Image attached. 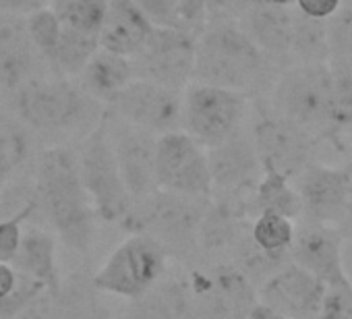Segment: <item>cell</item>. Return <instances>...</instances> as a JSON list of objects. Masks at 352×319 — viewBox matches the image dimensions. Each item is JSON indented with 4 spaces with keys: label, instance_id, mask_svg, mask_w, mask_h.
<instances>
[{
    "label": "cell",
    "instance_id": "obj_1",
    "mask_svg": "<svg viewBox=\"0 0 352 319\" xmlns=\"http://www.w3.org/2000/svg\"><path fill=\"white\" fill-rule=\"evenodd\" d=\"M38 210L54 236L73 251H87L96 232V212L83 189L77 153L69 145L42 149L32 168Z\"/></svg>",
    "mask_w": 352,
    "mask_h": 319
},
{
    "label": "cell",
    "instance_id": "obj_2",
    "mask_svg": "<svg viewBox=\"0 0 352 319\" xmlns=\"http://www.w3.org/2000/svg\"><path fill=\"white\" fill-rule=\"evenodd\" d=\"M280 69L247 38L232 17H212L197 38L193 81L241 91H270Z\"/></svg>",
    "mask_w": 352,
    "mask_h": 319
},
{
    "label": "cell",
    "instance_id": "obj_3",
    "mask_svg": "<svg viewBox=\"0 0 352 319\" xmlns=\"http://www.w3.org/2000/svg\"><path fill=\"white\" fill-rule=\"evenodd\" d=\"M5 100L32 133L44 137L89 133L106 110L75 79L56 73L30 81Z\"/></svg>",
    "mask_w": 352,
    "mask_h": 319
},
{
    "label": "cell",
    "instance_id": "obj_4",
    "mask_svg": "<svg viewBox=\"0 0 352 319\" xmlns=\"http://www.w3.org/2000/svg\"><path fill=\"white\" fill-rule=\"evenodd\" d=\"M267 96V108L276 116L292 122L317 141H340L331 120L329 63L288 65L276 75Z\"/></svg>",
    "mask_w": 352,
    "mask_h": 319
},
{
    "label": "cell",
    "instance_id": "obj_5",
    "mask_svg": "<svg viewBox=\"0 0 352 319\" xmlns=\"http://www.w3.org/2000/svg\"><path fill=\"white\" fill-rule=\"evenodd\" d=\"M212 197H187L170 191H153L133 206L122 224L133 232L155 239L168 257L187 259L199 251V226Z\"/></svg>",
    "mask_w": 352,
    "mask_h": 319
},
{
    "label": "cell",
    "instance_id": "obj_6",
    "mask_svg": "<svg viewBox=\"0 0 352 319\" xmlns=\"http://www.w3.org/2000/svg\"><path fill=\"white\" fill-rule=\"evenodd\" d=\"M75 153L79 177L85 193L89 195L96 218L108 224L124 222L133 210V199L122 183L116 157L106 133L104 116L87 135H83V141L79 149H75Z\"/></svg>",
    "mask_w": 352,
    "mask_h": 319
},
{
    "label": "cell",
    "instance_id": "obj_7",
    "mask_svg": "<svg viewBox=\"0 0 352 319\" xmlns=\"http://www.w3.org/2000/svg\"><path fill=\"white\" fill-rule=\"evenodd\" d=\"M168 259V253L155 239L131 232L91 276V288L135 300L166 274Z\"/></svg>",
    "mask_w": 352,
    "mask_h": 319
},
{
    "label": "cell",
    "instance_id": "obj_8",
    "mask_svg": "<svg viewBox=\"0 0 352 319\" xmlns=\"http://www.w3.org/2000/svg\"><path fill=\"white\" fill-rule=\"evenodd\" d=\"M249 96L191 81L183 89L181 131L201 147H216L245 129Z\"/></svg>",
    "mask_w": 352,
    "mask_h": 319
},
{
    "label": "cell",
    "instance_id": "obj_9",
    "mask_svg": "<svg viewBox=\"0 0 352 319\" xmlns=\"http://www.w3.org/2000/svg\"><path fill=\"white\" fill-rule=\"evenodd\" d=\"M193 319H249L257 286L230 261L197 267L187 278Z\"/></svg>",
    "mask_w": 352,
    "mask_h": 319
},
{
    "label": "cell",
    "instance_id": "obj_10",
    "mask_svg": "<svg viewBox=\"0 0 352 319\" xmlns=\"http://www.w3.org/2000/svg\"><path fill=\"white\" fill-rule=\"evenodd\" d=\"M155 187L187 197H212L208 149L183 131L157 137L155 143Z\"/></svg>",
    "mask_w": 352,
    "mask_h": 319
},
{
    "label": "cell",
    "instance_id": "obj_11",
    "mask_svg": "<svg viewBox=\"0 0 352 319\" xmlns=\"http://www.w3.org/2000/svg\"><path fill=\"white\" fill-rule=\"evenodd\" d=\"M197 38L174 30L153 28L143 48L131 58L135 79L183 91L193 81Z\"/></svg>",
    "mask_w": 352,
    "mask_h": 319
},
{
    "label": "cell",
    "instance_id": "obj_12",
    "mask_svg": "<svg viewBox=\"0 0 352 319\" xmlns=\"http://www.w3.org/2000/svg\"><path fill=\"white\" fill-rule=\"evenodd\" d=\"M249 133L263 173H276L294 181L313 162L317 139L276 116L270 108L257 114Z\"/></svg>",
    "mask_w": 352,
    "mask_h": 319
},
{
    "label": "cell",
    "instance_id": "obj_13",
    "mask_svg": "<svg viewBox=\"0 0 352 319\" xmlns=\"http://www.w3.org/2000/svg\"><path fill=\"white\" fill-rule=\"evenodd\" d=\"M106 110L120 120L160 137L172 131H181L183 91L143 79H133L114 96Z\"/></svg>",
    "mask_w": 352,
    "mask_h": 319
},
{
    "label": "cell",
    "instance_id": "obj_14",
    "mask_svg": "<svg viewBox=\"0 0 352 319\" xmlns=\"http://www.w3.org/2000/svg\"><path fill=\"white\" fill-rule=\"evenodd\" d=\"M106 133L116 157V164L122 177V183L133 199V206L147 199L155 187V143L157 135L133 126L118 116L104 112Z\"/></svg>",
    "mask_w": 352,
    "mask_h": 319
},
{
    "label": "cell",
    "instance_id": "obj_15",
    "mask_svg": "<svg viewBox=\"0 0 352 319\" xmlns=\"http://www.w3.org/2000/svg\"><path fill=\"white\" fill-rule=\"evenodd\" d=\"M302 206V220L340 226L350 195V166L336 168L311 162L294 181Z\"/></svg>",
    "mask_w": 352,
    "mask_h": 319
},
{
    "label": "cell",
    "instance_id": "obj_16",
    "mask_svg": "<svg viewBox=\"0 0 352 319\" xmlns=\"http://www.w3.org/2000/svg\"><path fill=\"white\" fill-rule=\"evenodd\" d=\"M208 164L214 189L212 195L247 197L263 177L249 129H243L228 141L210 147Z\"/></svg>",
    "mask_w": 352,
    "mask_h": 319
},
{
    "label": "cell",
    "instance_id": "obj_17",
    "mask_svg": "<svg viewBox=\"0 0 352 319\" xmlns=\"http://www.w3.org/2000/svg\"><path fill=\"white\" fill-rule=\"evenodd\" d=\"M325 290L323 282L288 261L257 286V298L290 319H317Z\"/></svg>",
    "mask_w": 352,
    "mask_h": 319
},
{
    "label": "cell",
    "instance_id": "obj_18",
    "mask_svg": "<svg viewBox=\"0 0 352 319\" xmlns=\"http://www.w3.org/2000/svg\"><path fill=\"white\" fill-rule=\"evenodd\" d=\"M54 73L34 46L25 17L0 13V94L5 98L30 81Z\"/></svg>",
    "mask_w": 352,
    "mask_h": 319
},
{
    "label": "cell",
    "instance_id": "obj_19",
    "mask_svg": "<svg viewBox=\"0 0 352 319\" xmlns=\"http://www.w3.org/2000/svg\"><path fill=\"white\" fill-rule=\"evenodd\" d=\"M344 232L340 226L302 222L294 230L290 261L307 270L327 288L348 282L342 263Z\"/></svg>",
    "mask_w": 352,
    "mask_h": 319
},
{
    "label": "cell",
    "instance_id": "obj_20",
    "mask_svg": "<svg viewBox=\"0 0 352 319\" xmlns=\"http://www.w3.org/2000/svg\"><path fill=\"white\" fill-rule=\"evenodd\" d=\"M232 19L280 71L290 65L294 7H241Z\"/></svg>",
    "mask_w": 352,
    "mask_h": 319
},
{
    "label": "cell",
    "instance_id": "obj_21",
    "mask_svg": "<svg viewBox=\"0 0 352 319\" xmlns=\"http://www.w3.org/2000/svg\"><path fill=\"white\" fill-rule=\"evenodd\" d=\"M153 25L137 9L135 0H108L100 30V48L133 58L147 42Z\"/></svg>",
    "mask_w": 352,
    "mask_h": 319
},
{
    "label": "cell",
    "instance_id": "obj_22",
    "mask_svg": "<svg viewBox=\"0 0 352 319\" xmlns=\"http://www.w3.org/2000/svg\"><path fill=\"white\" fill-rule=\"evenodd\" d=\"M94 296L81 280H60L40 290L15 319H91Z\"/></svg>",
    "mask_w": 352,
    "mask_h": 319
},
{
    "label": "cell",
    "instance_id": "obj_23",
    "mask_svg": "<svg viewBox=\"0 0 352 319\" xmlns=\"http://www.w3.org/2000/svg\"><path fill=\"white\" fill-rule=\"evenodd\" d=\"M135 79L133 60L98 48V52L87 60L83 71L75 77L79 87L100 102L104 108L114 100L118 91H122Z\"/></svg>",
    "mask_w": 352,
    "mask_h": 319
},
{
    "label": "cell",
    "instance_id": "obj_24",
    "mask_svg": "<svg viewBox=\"0 0 352 319\" xmlns=\"http://www.w3.org/2000/svg\"><path fill=\"white\" fill-rule=\"evenodd\" d=\"M11 265L21 276L46 288L56 286L60 282L56 263V236L44 226H30L21 234L19 251Z\"/></svg>",
    "mask_w": 352,
    "mask_h": 319
},
{
    "label": "cell",
    "instance_id": "obj_25",
    "mask_svg": "<svg viewBox=\"0 0 352 319\" xmlns=\"http://www.w3.org/2000/svg\"><path fill=\"white\" fill-rule=\"evenodd\" d=\"M129 319H193L187 282L164 274L147 292L131 300Z\"/></svg>",
    "mask_w": 352,
    "mask_h": 319
},
{
    "label": "cell",
    "instance_id": "obj_26",
    "mask_svg": "<svg viewBox=\"0 0 352 319\" xmlns=\"http://www.w3.org/2000/svg\"><path fill=\"white\" fill-rule=\"evenodd\" d=\"M32 162V131L0 94V185L23 173Z\"/></svg>",
    "mask_w": 352,
    "mask_h": 319
},
{
    "label": "cell",
    "instance_id": "obj_27",
    "mask_svg": "<svg viewBox=\"0 0 352 319\" xmlns=\"http://www.w3.org/2000/svg\"><path fill=\"white\" fill-rule=\"evenodd\" d=\"M247 212L253 218L257 214H278L296 222L302 216V206L290 179L276 173H263L247 197Z\"/></svg>",
    "mask_w": 352,
    "mask_h": 319
},
{
    "label": "cell",
    "instance_id": "obj_28",
    "mask_svg": "<svg viewBox=\"0 0 352 319\" xmlns=\"http://www.w3.org/2000/svg\"><path fill=\"white\" fill-rule=\"evenodd\" d=\"M98 48H100L98 34H87V32L63 25L60 38L50 54L48 65L56 75L75 79L83 71L87 60L98 52Z\"/></svg>",
    "mask_w": 352,
    "mask_h": 319
},
{
    "label": "cell",
    "instance_id": "obj_29",
    "mask_svg": "<svg viewBox=\"0 0 352 319\" xmlns=\"http://www.w3.org/2000/svg\"><path fill=\"white\" fill-rule=\"evenodd\" d=\"M323 63H329L325 21L311 19L294 9L290 65H323Z\"/></svg>",
    "mask_w": 352,
    "mask_h": 319
},
{
    "label": "cell",
    "instance_id": "obj_30",
    "mask_svg": "<svg viewBox=\"0 0 352 319\" xmlns=\"http://www.w3.org/2000/svg\"><path fill=\"white\" fill-rule=\"evenodd\" d=\"M230 255H232L230 263L236 265L255 286L265 282L274 272H278L284 263L290 261L288 255H274V253H267V251L259 249L253 243V239L249 236V226L245 228V232L232 245Z\"/></svg>",
    "mask_w": 352,
    "mask_h": 319
},
{
    "label": "cell",
    "instance_id": "obj_31",
    "mask_svg": "<svg viewBox=\"0 0 352 319\" xmlns=\"http://www.w3.org/2000/svg\"><path fill=\"white\" fill-rule=\"evenodd\" d=\"M296 224L290 218L278 214H257L249 224V236L253 243L274 255H288L294 241Z\"/></svg>",
    "mask_w": 352,
    "mask_h": 319
},
{
    "label": "cell",
    "instance_id": "obj_32",
    "mask_svg": "<svg viewBox=\"0 0 352 319\" xmlns=\"http://www.w3.org/2000/svg\"><path fill=\"white\" fill-rule=\"evenodd\" d=\"M38 210L34 179L30 177H13L0 185V220H32Z\"/></svg>",
    "mask_w": 352,
    "mask_h": 319
},
{
    "label": "cell",
    "instance_id": "obj_33",
    "mask_svg": "<svg viewBox=\"0 0 352 319\" xmlns=\"http://www.w3.org/2000/svg\"><path fill=\"white\" fill-rule=\"evenodd\" d=\"M48 5L63 25L100 36L108 0H50Z\"/></svg>",
    "mask_w": 352,
    "mask_h": 319
},
{
    "label": "cell",
    "instance_id": "obj_34",
    "mask_svg": "<svg viewBox=\"0 0 352 319\" xmlns=\"http://www.w3.org/2000/svg\"><path fill=\"white\" fill-rule=\"evenodd\" d=\"M331 69V120L338 135L352 129V67L329 63Z\"/></svg>",
    "mask_w": 352,
    "mask_h": 319
},
{
    "label": "cell",
    "instance_id": "obj_35",
    "mask_svg": "<svg viewBox=\"0 0 352 319\" xmlns=\"http://www.w3.org/2000/svg\"><path fill=\"white\" fill-rule=\"evenodd\" d=\"M329 63L352 67V0H342L340 9L325 21Z\"/></svg>",
    "mask_w": 352,
    "mask_h": 319
},
{
    "label": "cell",
    "instance_id": "obj_36",
    "mask_svg": "<svg viewBox=\"0 0 352 319\" xmlns=\"http://www.w3.org/2000/svg\"><path fill=\"white\" fill-rule=\"evenodd\" d=\"M25 28H28V34H30L34 46L44 56V60L48 63L50 54H52L58 38H60V32H63V23L58 21V17L50 9V5H46V7L34 11L32 15H28L25 17Z\"/></svg>",
    "mask_w": 352,
    "mask_h": 319
},
{
    "label": "cell",
    "instance_id": "obj_37",
    "mask_svg": "<svg viewBox=\"0 0 352 319\" xmlns=\"http://www.w3.org/2000/svg\"><path fill=\"white\" fill-rule=\"evenodd\" d=\"M210 17L212 15L208 0H179V7H176V30L199 38L208 28Z\"/></svg>",
    "mask_w": 352,
    "mask_h": 319
},
{
    "label": "cell",
    "instance_id": "obj_38",
    "mask_svg": "<svg viewBox=\"0 0 352 319\" xmlns=\"http://www.w3.org/2000/svg\"><path fill=\"white\" fill-rule=\"evenodd\" d=\"M317 319H352V286L348 282L325 290Z\"/></svg>",
    "mask_w": 352,
    "mask_h": 319
},
{
    "label": "cell",
    "instance_id": "obj_39",
    "mask_svg": "<svg viewBox=\"0 0 352 319\" xmlns=\"http://www.w3.org/2000/svg\"><path fill=\"white\" fill-rule=\"evenodd\" d=\"M135 5L153 28L176 30V7H179V0H135Z\"/></svg>",
    "mask_w": 352,
    "mask_h": 319
},
{
    "label": "cell",
    "instance_id": "obj_40",
    "mask_svg": "<svg viewBox=\"0 0 352 319\" xmlns=\"http://www.w3.org/2000/svg\"><path fill=\"white\" fill-rule=\"evenodd\" d=\"M23 234L21 220H0V263H13Z\"/></svg>",
    "mask_w": 352,
    "mask_h": 319
},
{
    "label": "cell",
    "instance_id": "obj_41",
    "mask_svg": "<svg viewBox=\"0 0 352 319\" xmlns=\"http://www.w3.org/2000/svg\"><path fill=\"white\" fill-rule=\"evenodd\" d=\"M342 5V0H294V9L311 19L327 21Z\"/></svg>",
    "mask_w": 352,
    "mask_h": 319
},
{
    "label": "cell",
    "instance_id": "obj_42",
    "mask_svg": "<svg viewBox=\"0 0 352 319\" xmlns=\"http://www.w3.org/2000/svg\"><path fill=\"white\" fill-rule=\"evenodd\" d=\"M48 5V0H0V13L28 17Z\"/></svg>",
    "mask_w": 352,
    "mask_h": 319
},
{
    "label": "cell",
    "instance_id": "obj_43",
    "mask_svg": "<svg viewBox=\"0 0 352 319\" xmlns=\"http://www.w3.org/2000/svg\"><path fill=\"white\" fill-rule=\"evenodd\" d=\"M19 278V272L11 263H0V302L7 300L15 292Z\"/></svg>",
    "mask_w": 352,
    "mask_h": 319
},
{
    "label": "cell",
    "instance_id": "obj_44",
    "mask_svg": "<svg viewBox=\"0 0 352 319\" xmlns=\"http://www.w3.org/2000/svg\"><path fill=\"white\" fill-rule=\"evenodd\" d=\"M241 7H294V0H234L228 17H232Z\"/></svg>",
    "mask_w": 352,
    "mask_h": 319
},
{
    "label": "cell",
    "instance_id": "obj_45",
    "mask_svg": "<svg viewBox=\"0 0 352 319\" xmlns=\"http://www.w3.org/2000/svg\"><path fill=\"white\" fill-rule=\"evenodd\" d=\"M342 263H344V276H346L348 284L352 286V234L350 236H344Z\"/></svg>",
    "mask_w": 352,
    "mask_h": 319
},
{
    "label": "cell",
    "instance_id": "obj_46",
    "mask_svg": "<svg viewBox=\"0 0 352 319\" xmlns=\"http://www.w3.org/2000/svg\"><path fill=\"white\" fill-rule=\"evenodd\" d=\"M249 319H290V317H286V315H282V313L270 309V307L263 305V302H257V305L253 307V311L249 313Z\"/></svg>",
    "mask_w": 352,
    "mask_h": 319
},
{
    "label": "cell",
    "instance_id": "obj_47",
    "mask_svg": "<svg viewBox=\"0 0 352 319\" xmlns=\"http://www.w3.org/2000/svg\"><path fill=\"white\" fill-rule=\"evenodd\" d=\"M208 5H210V15L212 17H228L234 0H208Z\"/></svg>",
    "mask_w": 352,
    "mask_h": 319
},
{
    "label": "cell",
    "instance_id": "obj_48",
    "mask_svg": "<svg viewBox=\"0 0 352 319\" xmlns=\"http://www.w3.org/2000/svg\"><path fill=\"white\" fill-rule=\"evenodd\" d=\"M344 236L352 234V164H350V195H348V206H346V216L340 224Z\"/></svg>",
    "mask_w": 352,
    "mask_h": 319
},
{
    "label": "cell",
    "instance_id": "obj_49",
    "mask_svg": "<svg viewBox=\"0 0 352 319\" xmlns=\"http://www.w3.org/2000/svg\"><path fill=\"white\" fill-rule=\"evenodd\" d=\"M48 3H50V0H48Z\"/></svg>",
    "mask_w": 352,
    "mask_h": 319
}]
</instances>
